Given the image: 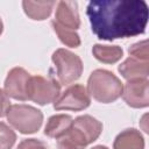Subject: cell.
Listing matches in <instances>:
<instances>
[{
	"mask_svg": "<svg viewBox=\"0 0 149 149\" xmlns=\"http://www.w3.org/2000/svg\"><path fill=\"white\" fill-rule=\"evenodd\" d=\"M30 77V73L27 72L23 68H13L8 72L3 85V91L7 97L20 101L28 100V84Z\"/></svg>",
	"mask_w": 149,
	"mask_h": 149,
	"instance_id": "cell-7",
	"label": "cell"
},
{
	"mask_svg": "<svg viewBox=\"0 0 149 149\" xmlns=\"http://www.w3.org/2000/svg\"><path fill=\"white\" fill-rule=\"evenodd\" d=\"M2 30H3V23H2V20H1V17H0V35H1Z\"/></svg>",
	"mask_w": 149,
	"mask_h": 149,
	"instance_id": "cell-22",
	"label": "cell"
},
{
	"mask_svg": "<svg viewBox=\"0 0 149 149\" xmlns=\"http://www.w3.org/2000/svg\"><path fill=\"white\" fill-rule=\"evenodd\" d=\"M72 122L73 119L69 114H55L49 118L44 128V134L49 137L57 140L69 132Z\"/></svg>",
	"mask_w": 149,
	"mask_h": 149,
	"instance_id": "cell-12",
	"label": "cell"
},
{
	"mask_svg": "<svg viewBox=\"0 0 149 149\" xmlns=\"http://www.w3.org/2000/svg\"><path fill=\"white\" fill-rule=\"evenodd\" d=\"M55 19L54 21L59 26L76 31L80 27L78 3L76 1H59L56 7Z\"/></svg>",
	"mask_w": 149,
	"mask_h": 149,
	"instance_id": "cell-9",
	"label": "cell"
},
{
	"mask_svg": "<svg viewBox=\"0 0 149 149\" xmlns=\"http://www.w3.org/2000/svg\"><path fill=\"white\" fill-rule=\"evenodd\" d=\"M55 5V1H22L26 15L36 21H42L49 17Z\"/></svg>",
	"mask_w": 149,
	"mask_h": 149,
	"instance_id": "cell-14",
	"label": "cell"
},
{
	"mask_svg": "<svg viewBox=\"0 0 149 149\" xmlns=\"http://www.w3.org/2000/svg\"><path fill=\"white\" fill-rule=\"evenodd\" d=\"M91 104V98L86 88L80 84L69 86L54 101V108L57 111H83Z\"/></svg>",
	"mask_w": 149,
	"mask_h": 149,
	"instance_id": "cell-6",
	"label": "cell"
},
{
	"mask_svg": "<svg viewBox=\"0 0 149 149\" xmlns=\"http://www.w3.org/2000/svg\"><path fill=\"white\" fill-rule=\"evenodd\" d=\"M92 54L98 61L106 64H113V63H116L119 59H121L123 55V50L119 45L95 44L92 48Z\"/></svg>",
	"mask_w": 149,
	"mask_h": 149,
	"instance_id": "cell-15",
	"label": "cell"
},
{
	"mask_svg": "<svg viewBox=\"0 0 149 149\" xmlns=\"http://www.w3.org/2000/svg\"><path fill=\"white\" fill-rule=\"evenodd\" d=\"M8 122L21 134L36 133L43 122V113L26 104L10 105L6 113Z\"/></svg>",
	"mask_w": 149,
	"mask_h": 149,
	"instance_id": "cell-3",
	"label": "cell"
},
{
	"mask_svg": "<svg viewBox=\"0 0 149 149\" xmlns=\"http://www.w3.org/2000/svg\"><path fill=\"white\" fill-rule=\"evenodd\" d=\"M128 52L132 57L142 59V61H148L149 58V52H148V41L143 40L137 43H134L132 47H129Z\"/></svg>",
	"mask_w": 149,
	"mask_h": 149,
	"instance_id": "cell-18",
	"label": "cell"
},
{
	"mask_svg": "<svg viewBox=\"0 0 149 149\" xmlns=\"http://www.w3.org/2000/svg\"><path fill=\"white\" fill-rule=\"evenodd\" d=\"M61 93V84L51 78L31 76L28 84V100L44 106L54 102Z\"/></svg>",
	"mask_w": 149,
	"mask_h": 149,
	"instance_id": "cell-5",
	"label": "cell"
},
{
	"mask_svg": "<svg viewBox=\"0 0 149 149\" xmlns=\"http://www.w3.org/2000/svg\"><path fill=\"white\" fill-rule=\"evenodd\" d=\"M51 26L62 43H64L65 45H68L70 48H77L80 45V37L74 30L66 29V28L59 26L58 23H56L55 21L51 22Z\"/></svg>",
	"mask_w": 149,
	"mask_h": 149,
	"instance_id": "cell-16",
	"label": "cell"
},
{
	"mask_svg": "<svg viewBox=\"0 0 149 149\" xmlns=\"http://www.w3.org/2000/svg\"><path fill=\"white\" fill-rule=\"evenodd\" d=\"M9 102H10V101H9L7 94L5 93L3 90L0 88V118H2V116L6 115L7 109H8V107L10 106Z\"/></svg>",
	"mask_w": 149,
	"mask_h": 149,
	"instance_id": "cell-20",
	"label": "cell"
},
{
	"mask_svg": "<svg viewBox=\"0 0 149 149\" xmlns=\"http://www.w3.org/2000/svg\"><path fill=\"white\" fill-rule=\"evenodd\" d=\"M72 126L85 136L88 144L94 142L102 132V123L91 115H80L76 118Z\"/></svg>",
	"mask_w": 149,
	"mask_h": 149,
	"instance_id": "cell-11",
	"label": "cell"
},
{
	"mask_svg": "<svg viewBox=\"0 0 149 149\" xmlns=\"http://www.w3.org/2000/svg\"><path fill=\"white\" fill-rule=\"evenodd\" d=\"M16 141V134L5 122L0 121V149H12Z\"/></svg>",
	"mask_w": 149,
	"mask_h": 149,
	"instance_id": "cell-17",
	"label": "cell"
},
{
	"mask_svg": "<svg viewBox=\"0 0 149 149\" xmlns=\"http://www.w3.org/2000/svg\"><path fill=\"white\" fill-rule=\"evenodd\" d=\"M119 72L127 80L147 79L149 74V61H142L129 56L119 65Z\"/></svg>",
	"mask_w": 149,
	"mask_h": 149,
	"instance_id": "cell-10",
	"label": "cell"
},
{
	"mask_svg": "<svg viewBox=\"0 0 149 149\" xmlns=\"http://www.w3.org/2000/svg\"><path fill=\"white\" fill-rule=\"evenodd\" d=\"M16 149H49L47 144L36 139H26L22 140Z\"/></svg>",
	"mask_w": 149,
	"mask_h": 149,
	"instance_id": "cell-19",
	"label": "cell"
},
{
	"mask_svg": "<svg viewBox=\"0 0 149 149\" xmlns=\"http://www.w3.org/2000/svg\"><path fill=\"white\" fill-rule=\"evenodd\" d=\"M51 59L57 69V78L61 85H68L80 78L83 73V62L80 57L70 50L57 49Z\"/></svg>",
	"mask_w": 149,
	"mask_h": 149,
	"instance_id": "cell-4",
	"label": "cell"
},
{
	"mask_svg": "<svg viewBox=\"0 0 149 149\" xmlns=\"http://www.w3.org/2000/svg\"><path fill=\"white\" fill-rule=\"evenodd\" d=\"M149 81L147 79L128 80L122 88L125 102L133 108H143L149 105Z\"/></svg>",
	"mask_w": 149,
	"mask_h": 149,
	"instance_id": "cell-8",
	"label": "cell"
},
{
	"mask_svg": "<svg viewBox=\"0 0 149 149\" xmlns=\"http://www.w3.org/2000/svg\"><path fill=\"white\" fill-rule=\"evenodd\" d=\"M86 14L92 31L105 41L143 34L148 23V5L143 0L90 1Z\"/></svg>",
	"mask_w": 149,
	"mask_h": 149,
	"instance_id": "cell-1",
	"label": "cell"
},
{
	"mask_svg": "<svg viewBox=\"0 0 149 149\" xmlns=\"http://www.w3.org/2000/svg\"><path fill=\"white\" fill-rule=\"evenodd\" d=\"M91 149H108V148L106 146H95V147H93Z\"/></svg>",
	"mask_w": 149,
	"mask_h": 149,
	"instance_id": "cell-21",
	"label": "cell"
},
{
	"mask_svg": "<svg viewBox=\"0 0 149 149\" xmlns=\"http://www.w3.org/2000/svg\"><path fill=\"white\" fill-rule=\"evenodd\" d=\"M113 149H144V139L140 130L128 128L118 134L113 143Z\"/></svg>",
	"mask_w": 149,
	"mask_h": 149,
	"instance_id": "cell-13",
	"label": "cell"
},
{
	"mask_svg": "<svg viewBox=\"0 0 149 149\" xmlns=\"http://www.w3.org/2000/svg\"><path fill=\"white\" fill-rule=\"evenodd\" d=\"M123 84L111 71L94 70L87 80V93L99 102L109 104L121 97Z\"/></svg>",
	"mask_w": 149,
	"mask_h": 149,
	"instance_id": "cell-2",
	"label": "cell"
}]
</instances>
